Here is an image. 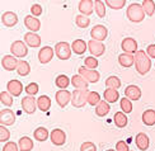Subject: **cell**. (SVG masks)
<instances>
[{"mask_svg":"<svg viewBox=\"0 0 155 151\" xmlns=\"http://www.w3.org/2000/svg\"><path fill=\"white\" fill-rule=\"evenodd\" d=\"M0 123L3 126H13L15 123V113L10 109L0 110Z\"/></svg>","mask_w":155,"mask_h":151,"instance_id":"obj_13","label":"cell"},{"mask_svg":"<svg viewBox=\"0 0 155 151\" xmlns=\"http://www.w3.org/2000/svg\"><path fill=\"white\" fill-rule=\"evenodd\" d=\"M2 23L5 27H14L18 23V15L14 11H5L2 14Z\"/></svg>","mask_w":155,"mask_h":151,"instance_id":"obj_21","label":"cell"},{"mask_svg":"<svg viewBox=\"0 0 155 151\" xmlns=\"http://www.w3.org/2000/svg\"><path fill=\"white\" fill-rule=\"evenodd\" d=\"M106 87L107 88H113V89H120L121 88V80H120V77L114 76V75L107 77Z\"/></svg>","mask_w":155,"mask_h":151,"instance_id":"obj_40","label":"cell"},{"mask_svg":"<svg viewBox=\"0 0 155 151\" xmlns=\"http://www.w3.org/2000/svg\"><path fill=\"white\" fill-rule=\"evenodd\" d=\"M10 139V132L9 130L6 128L3 124H0V141L2 142H8V140Z\"/></svg>","mask_w":155,"mask_h":151,"instance_id":"obj_45","label":"cell"},{"mask_svg":"<svg viewBox=\"0 0 155 151\" xmlns=\"http://www.w3.org/2000/svg\"><path fill=\"white\" fill-rule=\"evenodd\" d=\"M121 48L124 50V52H126V54H132V55H135L139 51L137 50V42H136V39L132 38V37L125 38L124 41L121 42Z\"/></svg>","mask_w":155,"mask_h":151,"instance_id":"obj_12","label":"cell"},{"mask_svg":"<svg viewBox=\"0 0 155 151\" xmlns=\"http://www.w3.org/2000/svg\"><path fill=\"white\" fill-rule=\"evenodd\" d=\"M141 5H143L146 15H149V17L154 15V13H155V2L154 0H144Z\"/></svg>","mask_w":155,"mask_h":151,"instance_id":"obj_35","label":"cell"},{"mask_svg":"<svg viewBox=\"0 0 155 151\" xmlns=\"http://www.w3.org/2000/svg\"><path fill=\"white\" fill-rule=\"evenodd\" d=\"M126 15L128 18V21H131L132 23L143 22L145 19V11H144L143 5L137 4V3L130 4L128 5V8H127V10H126Z\"/></svg>","mask_w":155,"mask_h":151,"instance_id":"obj_2","label":"cell"},{"mask_svg":"<svg viewBox=\"0 0 155 151\" xmlns=\"http://www.w3.org/2000/svg\"><path fill=\"white\" fill-rule=\"evenodd\" d=\"M125 97L128 98L130 100H139L141 98V89L137 85H128L125 89Z\"/></svg>","mask_w":155,"mask_h":151,"instance_id":"obj_22","label":"cell"},{"mask_svg":"<svg viewBox=\"0 0 155 151\" xmlns=\"http://www.w3.org/2000/svg\"><path fill=\"white\" fill-rule=\"evenodd\" d=\"M118 62L122 67H131L135 64V56L132 54H126V52H124V54H121L118 56Z\"/></svg>","mask_w":155,"mask_h":151,"instance_id":"obj_24","label":"cell"},{"mask_svg":"<svg viewBox=\"0 0 155 151\" xmlns=\"http://www.w3.org/2000/svg\"><path fill=\"white\" fill-rule=\"evenodd\" d=\"M143 122L145 126H154L155 124V110L146 109L143 113Z\"/></svg>","mask_w":155,"mask_h":151,"instance_id":"obj_31","label":"cell"},{"mask_svg":"<svg viewBox=\"0 0 155 151\" xmlns=\"http://www.w3.org/2000/svg\"><path fill=\"white\" fill-rule=\"evenodd\" d=\"M54 58V48L50 46H45L38 52V60L41 64H48Z\"/></svg>","mask_w":155,"mask_h":151,"instance_id":"obj_15","label":"cell"},{"mask_svg":"<svg viewBox=\"0 0 155 151\" xmlns=\"http://www.w3.org/2000/svg\"><path fill=\"white\" fill-rule=\"evenodd\" d=\"M78 9H79L80 14L89 17L90 14H93L94 2H93V0H80L79 4H78Z\"/></svg>","mask_w":155,"mask_h":151,"instance_id":"obj_17","label":"cell"},{"mask_svg":"<svg viewBox=\"0 0 155 151\" xmlns=\"http://www.w3.org/2000/svg\"><path fill=\"white\" fill-rule=\"evenodd\" d=\"M146 54L150 58H155V44H149L146 48Z\"/></svg>","mask_w":155,"mask_h":151,"instance_id":"obj_50","label":"cell"},{"mask_svg":"<svg viewBox=\"0 0 155 151\" xmlns=\"http://www.w3.org/2000/svg\"><path fill=\"white\" fill-rule=\"evenodd\" d=\"M104 100H107L108 103H116L120 99V93L117 89H113V88H107L104 90Z\"/></svg>","mask_w":155,"mask_h":151,"instance_id":"obj_26","label":"cell"},{"mask_svg":"<svg viewBox=\"0 0 155 151\" xmlns=\"http://www.w3.org/2000/svg\"><path fill=\"white\" fill-rule=\"evenodd\" d=\"M33 137H35L37 141L43 142V141H46L48 137H50V132H48L47 128H45V127H38V128H36V131L33 132Z\"/></svg>","mask_w":155,"mask_h":151,"instance_id":"obj_30","label":"cell"},{"mask_svg":"<svg viewBox=\"0 0 155 151\" xmlns=\"http://www.w3.org/2000/svg\"><path fill=\"white\" fill-rule=\"evenodd\" d=\"M21 104H22L23 110L27 114H33L36 112V108H38L37 107V99H35V97H32V95L23 97Z\"/></svg>","mask_w":155,"mask_h":151,"instance_id":"obj_9","label":"cell"},{"mask_svg":"<svg viewBox=\"0 0 155 151\" xmlns=\"http://www.w3.org/2000/svg\"><path fill=\"white\" fill-rule=\"evenodd\" d=\"M154 2H155V0H154Z\"/></svg>","mask_w":155,"mask_h":151,"instance_id":"obj_52","label":"cell"},{"mask_svg":"<svg viewBox=\"0 0 155 151\" xmlns=\"http://www.w3.org/2000/svg\"><path fill=\"white\" fill-rule=\"evenodd\" d=\"M71 97H73V93H70L69 90H65V89H61L59 91H56V102L59 104V107L61 108H65L68 104L71 102Z\"/></svg>","mask_w":155,"mask_h":151,"instance_id":"obj_10","label":"cell"},{"mask_svg":"<svg viewBox=\"0 0 155 151\" xmlns=\"http://www.w3.org/2000/svg\"><path fill=\"white\" fill-rule=\"evenodd\" d=\"M10 52L13 56H15L17 58H23L28 55V47L27 43L23 41H14L10 46Z\"/></svg>","mask_w":155,"mask_h":151,"instance_id":"obj_5","label":"cell"},{"mask_svg":"<svg viewBox=\"0 0 155 151\" xmlns=\"http://www.w3.org/2000/svg\"><path fill=\"white\" fill-rule=\"evenodd\" d=\"M18 62H19V60H17V57L13 56V55H5V56H3V58H2V66H3V69L6 70V71L17 70Z\"/></svg>","mask_w":155,"mask_h":151,"instance_id":"obj_14","label":"cell"},{"mask_svg":"<svg viewBox=\"0 0 155 151\" xmlns=\"http://www.w3.org/2000/svg\"><path fill=\"white\" fill-rule=\"evenodd\" d=\"M71 46H70L68 42H59L55 46V54L56 56L60 58V60H69L71 57Z\"/></svg>","mask_w":155,"mask_h":151,"instance_id":"obj_4","label":"cell"},{"mask_svg":"<svg viewBox=\"0 0 155 151\" xmlns=\"http://www.w3.org/2000/svg\"><path fill=\"white\" fill-rule=\"evenodd\" d=\"M17 73H18V75H21V76H27V75H29V73H31V66H29V64L25 61V60H19L18 67H17Z\"/></svg>","mask_w":155,"mask_h":151,"instance_id":"obj_33","label":"cell"},{"mask_svg":"<svg viewBox=\"0 0 155 151\" xmlns=\"http://www.w3.org/2000/svg\"><path fill=\"white\" fill-rule=\"evenodd\" d=\"M75 23H76V25L79 28H88L90 25V19L87 15L79 14V15H76V18H75Z\"/></svg>","mask_w":155,"mask_h":151,"instance_id":"obj_39","label":"cell"},{"mask_svg":"<svg viewBox=\"0 0 155 151\" xmlns=\"http://www.w3.org/2000/svg\"><path fill=\"white\" fill-rule=\"evenodd\" d=\"M50 139L55 146H62L66 142V133L61 128H55L54 131H51Z\"/></svg>","mask_w":155,"mask_h":151,"instance_id":"obj_11","label":"cell"},{"mask_svg":"<svg viewBox=\"0 0 155 151\" xmlns=\"http://www.w3.org/2000/svg\"><path fill=\"white\" fill-rule=\"evenodd\" d=\"M6 90H8L13 97H19L23 91V84L19 80L13 79V80L8 81V84H6Z\"/></svg>","mask_w":155,"mask_h":151,"instance_id":"obj_19","label":"cell"},{"mask_svg":"<svg viewBox=\"0 0 155 151\" xmlns=\"http://www.w3.org/2000/svg\"><path fill=\"white\" fill-rule=\"evenodd\" d=\"M113 121H114V124L117 126L118 128H124L127 126V117H126V113L124 112H117L113 117Z\"/></svg>","mask_w":155,"mask_h":151,"instance_id":"obj_32","label":"cell"},{"mask_svg":"<svg viewBox=\"0 0 155 151\" xmlns=\"http://www.w3.org/2000/svg\"><path fill=\"white\" fill-rule=\"evenodd\" d=\"M24 91H25V93H27L28 95L35 97V95L38 93V84H37V83H29L27 87L24 88Z\"/></svg>","mask_w":155,"mask_h":151,"instance_id":"obj_44","label":"cell"},{"mask_svg":"<svg viewBox=\"0 0 155 151\" xmlns=\"http://www.w3.org/2000/svg\"><path fill=\"white\" fill-rule=\"evenodd\" d=\"M0 102H2V104H4V106L6 107H10L13 106V95L9 93V91H2L0 93Z\"/></svg>","mask_w":155,"mask_h":151,"instance_id":"obj_41","label":"cell"},{"mask_svg":"<svg viewBox=\"0 0 155 151\" xmlns=\"http://www.w3.org/2000/svg\"><path fill=\"white\" fill-rule=\"evenodd\" d=\"M107 36H108V29L102 24H97L90 29V37H92V39H95V41L103 42L107 38Z\"/></svg>","mask_w":155,"mask_h":151,"instance_id":"obj_8","label":"cell"},{"mask_svg":"<svg viewBox=\"0 0 155 151\" xmlns=\"http://www.w3.org/2000/svg\"><path fill=\"white\" fill-rule=\"evenodd\" d=\"M88 89H76L73 91L71 97V104L75 108H83L88 103Z\"/></svg>","mask_w":155,"mask_h":151,"instance_id":"obj_3","label":"cell"},{"mask_svg":"<svg viewBox=\"0 0 155 151\" xmlns=\"http://www.w3.org/2000/svg\"><path fill=\"white\" fill-rule=\"evenodd\" d=\"M94 11L99 18L106 17V4L102 0H94Z\"/></svg>","mask_w":155,"mask_h":151,"instance_id":"obj_36","label":"cell"},{"mask_svg":"<svg viewBox=\"0 0 155 151\" xmlns=\"http://www.w3.org/2000/svg\"><path fill=\"white\" fill-rule=\"evenodd\" d=\"M80 151H97V146L93 142L90 141H85L84 143H81L80 146Z\"/></svg>","mask_w":155,"mask_h":151,"instance_id":"obj_46","label":"cell"},{"mask_svg":"<svg viewBox=\"0 0 155 151\" xmlns=\"http://www.w3.org/2000/svg\"><path fill=\"white\" fill-rule=\"evenodd\" d=\"M19 151H32L33 150V140L29 139L28 136H23L18 141Z\"/></svg>","mask_w":155,"mask_h":151,"instance_id":"obj_25","label":"cell"},{"mask_svg":"<svg viewBox=\"0 0 155 151\" xmlns=\"http://www.w3.org/2000/svg\"><path fill=\"white\" fill-rule=\"evenodd\" d=\"M135 143H136V146L139 150L141 151H146L150 146V140H149V136L144 132H140L136 135L135 137Z\"/></svg>","mask_w":155,"mask_h":151,"instance_id":"obj_20","label":"cell"},{"mask_svg":"<svg viewBox=\"0 0 155 151\" xmlns=\"http://www.w3.org/2000/svg\"><path fill=\"white\" fill-rule=\"evenodd\" d=\"M42 11H43V9L40 4H33L31 6V13L33 17H40L42 14Z\"/></svg>","mask_w":155,"mask_h":151,"instance_id":"obj_48","label":"cell"},{"mask_svg":"<svg viewBox=\"0 0 155 151\" xmlns=\"http://www.w3.org/2000/svg\"><path fill=\"white\" fill-rule=\"evenodd\" d=\"M88 51L90 52V55L94 57H101L102 55H104L106 46L103 44V42L95 41V39H90L88 42Z\"/></svg>","mask_w":155,"mask_h":151,"instance_id":"obj_7","label":"cell"},{"mask_svg":"<svg viewBox=\"0 0 155 151\" xmlns=\"http://www.w3.org/2000/svg\"><path fill=\"white\" fill-rule=\"evenodd\" d=\"M98 60H97V57L94 56H88L85 57V60H84V66L88 67V69H92V70H95L98 67Z\"/></svg>","mask_w":155,"mask_h":151,"instance_id":"obj_42","label":"cell"},{"mask_svg":"<svg viewBox=\"0 0 155 151\" xmlns=\"http://www.w3.org/2000/svg\"><path fill=\"white\" fill-rule=\"evenodd\" d=\"M78 71H79V75H81L89 84H95V83L99 81L101 74H99L97 70L88 69V67H85V66H80Z\"/></svg>","mask_w":155,"mask_h":151,"instance_id":"obj_6","label":"cell"},{"mask_svg":"<svg viewBox=\"0 0 155 151\" xmlns=\"http://www.w3.org/2000/svg\"><path fill=\"white\" fill-rule=\"evenodd\" d=\"M104 3L108 8H111L113 10H120L125 6L126 0H104Z\"/></svg>","mask_w":155,"mask_h":151,"instance_id":"obj_37","label":"cell"},{"mask_svg":"<svg viewBox=\"0 0 155 151\" xmlns=\"http://www.w3.org/2000/svg\"><path fill=\"white\" fill-rule=\"evenodd\" d=\"M24 25L27 27V29H29V32H35L36 33L41 28V22L37 17H33L31 14L24 18Z\"/></svg>","mask_w":155,"mask_h":151,"instance_id":"obj_18","label":"cell"},{"mask_svg":"<svg viewBox=\"0 0 155 151\" xmlns=\"http://www.w3.org/2000/svg\"><path fill=\"white\" fill-rule=\"evenodd\" d=\"M3 151H19V146H18V143H15V142L8 141L4 145Z\"/></svg>","mask_w":155,"mask_h":151,"instance_id":"obj_47","label":"cell"},{"mask_svg":"<svg viewBox=\"0 0 155 151\" xmlns=\"http://www.w3.org/2000/svg\"><path fill=\"white\" fill-rule=\"evenodd\" d=\"M37 107H38V109H40V110H42V112H47V110L51 108V99H50V97H47V95L38 97Z\"/></svg>","mask_w":155,"mask_h":151,"instance_id":"obj_29","label":"cell"},{"mask_svg":"<svg viewBox=\"0 0 155 151\" xmlns=\"http://www.w3.org/2000/svg\"><path fill=\"white\" fill-rule=\"evenodd\" d=\"M135 69L140 75H146L151 69V60L143 50H139L135 54Z\"/></svg>","mask_w":155,"mask_h":151,"instance_id":"obj_1","label":"cell"},{"mask_svg":"<svg viewBox=\"0 0 155 151\" xmlns=\"http://www.w3.org/2000/svg\"><path fill=\"white\" fill-rule=\"evenodd\" d=\"M120 107H121V110L124 113H131L132 112V100H130L128 98L124 97L120 100Z\"/></svg>","mask_w":155,"mask_h":151,"instance_id":"obj_38","label":"cell"},{"mask_svg":"<svg viewBox=\"0 0 155 151\" xmlns=\"http://www.w3.org/2000/svg\"><path fill=\"white\" fill-rule=\"evenodd\" d=\"M71 84L75 89H88V85H89V83L79 74L74 75L71 77Z\"/></svg>","mask_w":155,"mask_h":151,"instance_id":"obj_28","label":"cell"},{"mask_svg":"<svg viewBox=\"0 0 155 151\" xmlns=\"http://www.w3.org/2000/svg\"><path fill=\"white\" fill-rule=\"evenodd\" d=\"M56 87L59 89H66L70 84H71V79H69L66 75H59L55 80Z\"/></svg>","mask_w":155,"mask_h":151,"instance_id":"obj_34","label":"cell"},{"mask_svg":"<svg viewBox=\"0 0 155 151\" xmlns=\"http://www.w3.org/2000/svg\"><path fill=\"white\" fill-rule=\"evenodd\" d=\"M116 151H131L130 147H128L127 142L125 141H118L116 143Z\"/></svg>","mask_w":155,"mask_h":151,"instance_id":"obj_49","label":"cell"},{"mask_svg":"<svg viewBox=\"0 0 155 151\" xmlns=\"http://www.w3.org/2000/svg\"><path fill=\"white\" fill-rule=\"evenodd\" d=\"M107 151H114V150H113V149H108Z\"/></svg>","mask_w":155,"mask_h":151,"instance_id":"obj_51","label":"cell"},{"mask_svg":"<svg viewBox=\"0 0 155 151\" xmlns=\"http://www.w3.org/2000/svg\"><path fill=\"white\" fill-rule=\"evenodd\" d=\"M24 42L27 43V46H29V47L37 48L41 46L42 39L37 33H35V32H27V33L24 34Z\"/></svg>","mask_w":155,"mask_h":151,"instance_id":"obj_16","label":"cell"},{"mask_svg":"<svg viewBox=\"0 0 155 151\" xmlns=\"http://www.w3.org/2000/svg\"><path fill=\"white\" fill-rule=\"evenodd\" d=\"M111 107H109V103L107 100H101L98 106H95V114L98 117H104L109 113Z\"/></svg>","mask_w":155,"mask_h":151,"instance_id":"obj_27","label":"cell"},{"mask_svg":"<svg viewBox=\"0 0 155 151\" xmlns=\"http://www.w3.org/2000/svg\"><path fill=\"white\" fill-rule=\"evenodd\" d=\"M71 50L76 55H83L88 50V43L84 39H75L71 43Z\"/></svg>","mask_w":155,"mask_h":151,"instance_id":"obj_23","label":"cell"},{"mask_svg":"<svg viewBox=\"0 0 155 151\" xmlns=\"http://www.w3.org/2000/svg\"><path fill=\"white\" fill-rule=\"evenodd\" d=\"M101 102V95L99 93H97V91H89L88 94V104H90V106H98Z\"/></svg>","mask_w":155,"mask_h":151,"instance_id":"obj_43","label":"cell"}]
</instances>
